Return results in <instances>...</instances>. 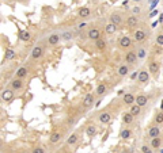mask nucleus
<instances>
[{
  "mask_svg": "<svg viewBox=\"0 0 163 153\" xmlns=\"http://www.w3.org/2000/svg\"><path fill=\"white\" fill-rule=\"evenodd\" d=\"M15 98V94H14V91L11 88H7V90H3L1 91V94H0V99L6 102V103H8L11 100Z\"/></svg>",
  "mask_w": 163,
  "mask_h": 153,
  "instance_id": "nucleus-1",
  "label": "nucleus"
},
{
  "mask_svg": "<svg viewBox=\"0 0 163 153\" xmlns=\"http://www.w3.org/2000/svg\"><path fill=\"white\" fill-rule=\"evenodd\" d=\"M25 87V83H23V79H18L15 77L11 83H10V88L12 91H21Z\"/></svg>",
  "mask_w": 163,
  "mask_h": 153,
  "instance_id": "nucleus-2",
  "label": "nucleus"
},
{
  "mask_svg": "<svg viewBox=\"0 0 163 153\" xmlns=\"http://www.w3.org/2000/svg\"><path fill=\"white\" fill-rule=\"evenodd\" d=\"M42 56H44V48H42L41 45L34 46L33 50H31V58L33 60H40Z\"/></svg>",
  "mask_w": 163,
  "mask_h": 153,
  "instance_id": "nucleus-3",
  "label": "nucleus"
},
{
  "mask_svg": "<svg viewBox=\"0 0 163 153\" xmlns=\"http://www.w3.org/2000/svg\"><path fill=\"white\" fill-rule=\"evenodd\" d=\"M94 102H95V96L93 94H87L86 95V98L83 99V107L84 108H90L94 106Z\"/></svg>",
  "mask_w": 163,
  "mask_h": 153,
  "instance_id": "nucleus-4",
  "label": "nucleus"
},
{
  "mask_svg": "<svg viewBox=\"0 0 163 153\" xmlns=\"http://www.w3.org/2000/svg\"><path fill=\"white\" fill-rule=\"evenodd\" d=\"M98 121L101 122L102 125H107V123H110V122H111L110 113H107V111H103V113H101V114H99V117H98Z\"/></svg>",
  "mask_w": 163,
  "mask_h": 153,
  "instance_id": "nucleus-5",
  "label": "nucleus"
},
{
  "mask_svg": "<svg viewBox=\"0 0 163 153\" xmlns=\"http://www.w3.org/2000/svg\"><path fill=\"white\" fill-rule=\"evenodd\" d=\"M131 45H132V39H131L129 37H122V38H120L118 46L121 49H129Z\"/></svg>",
  "mask_w": 163,
  "mask_h": 153,
  "instance_id": "nucleus-6",
  "label": "nucleus"
},
{
  "mask_svg": "<svg viewBox=\"0 0 163 153\" xmlns=\"http://www.w3.org/2000/svg\"><path fill=\"white\" fill-rule=\"evenodd\" d=\"M137 24H139V19H137L136 15H131V16L127 18V26L129 29H136Z\"/></svg>",
  "mask_w": 163,
  "mask_h": 153,
  "instance_id": "nucleus-7",
  "label": "nucleus"
},
{
  "mask_svg": "<svg viewBox=\"0 0 163 153\" xmlns=\"http://www.w3.org/2000/svg\"><path fill=\"white\" fill-rule=\"evenodd\" d=\"M61 138H63L61 133H58V131H53L52 134H50V137H49V142H50L52 145H56V144H58V142L61 141Z\"/></svg>",
  "mask_w": 163,
  "mask_h": 153,
  "instance_id": "nucleus-8",
  "label": "nucleus"
},
{
  "mask_svg": "<svg viewBox=\"0 0 163 153\" xmlns=\"http://www.w3.org/2000/svg\"><path fill=\"white\" fill-rule=\"evenodd\" d=\"M27 75H29V69H27V67L18 68L17 72H15V77H18V79H25V77H27Z\"/></svg>",
  "mask_w": 163,
  "mask_h": 153,
  "instance_id": "nucleus-9",
  "label": "nucleus"
},
{
  "mask_svg": "<svg viewBox=\"0 0 163 153\" xmlns=\"http://www.w3.org/2000/svg\"><path fill=\"white\" fill-rule=\"evenodd\" d=\"M125 61H127L129 65H132V64H136V61H137L136 52H128V53L125 54Z\"/></svg>",
  "mask_w": 163,
  "mask_h": 153,
  "instance_id": "nucleus-10",
  "label": "nucleus"
},
{
  "mask_svg": "<svg viewBox=\"0 0 163 153\" xmlns=\"http://www.w3.org/2000/svg\"><path fill=\"white\" fill-rule=\"evenodd\" d=\"M87 37L91 41H97L98 38H101V31L98 29H91V30L87 31Z\"/></svg>",
  "mask_w": 163,
  "mask_h": 153,
  "instance_id": "nucleus-11",
  "label": "nucleus"
},
{
  "mask_svg": "<svg viewBox=\"0 0 163 153\" xmlns=\"http://www.w3.org/2000/svg\"><path fill=\"white\" fill-rule=\"evenodd\" d=\"M18 37H19V39L23 41V42H29V41L31 39V33H29L27 30H19Z\"/></svg>",
  "mask_w": 163,
  "mask_h": 153,
  "instance_id": "nucleus-12",
  "label": "nucleus"
},
{
  "mask_svg": "<svg viewBox=\"0 0 163 153\" xmlns=\"http://www.w3.org/2000/svg\"><path fill=\"white\" fill-rule=\"evenodd\" d=\"M147 37V33L144 30H136V31L133 33V38L136 42H141V41H144Z\"/></svg>",
  "mask_w": 163,
  "mask_h": 153,
  "instance_id": "nucleus-13",
  "label": "nucleus"
},
{
  "mask_svg": "<svg viewBox=\"0 0 163 153\" xmlns=\"http://www.w3.org/2000/svg\"><path fill=\"white\" fill-rule=\"evenodd\" d=\"M135 102H136L140 107H144L147 104V102H148V98H147L146 95H137V96H135Z\"/></svg>",
  "mask_w": 163,
  "mask_h": 153,
  "instance_id": "nucleus-14",
  "label": "nucleus"
},
{
  "mask_svg": "<svg viewBox=\"0 0 163 153\" xmlns=\"http://www.w3.org/2000/svg\"><path fill=\"white\" fill-rule=\"evenodd\" d=\"M150 145H151V148L156 149V150H158L160 146H162V140L159 138V135H158V137H152V138H151Z\"/></svg>",
  "mask_w": 163,
  "mask_h": 153,
  "instance_id": "nucleus-15",
  "label": "nucleus"
},
{
  "mask_svg": "<svg viewBox=\"0 0 163 153\" xmlns=\"http://www.w3.org/2000/svg\"><path fill=\"white\" fill-rule=\"evenodd\" d=\"M137 80L140 81V83H148V80H150V73L147 72V71H141V72H139V75H137Z\"/></svg>",
  "mask_w": 163,
  "mask_h": 153,
  "instance_id": "nucleus-16",
  "label": "nucleus"
},
{
  "mask_svg": "<svg viewBox=\"0 0 163 153\" xmlns=\"http://www.w3.org/2000/svg\"><path fill=\"white\" fill-rule=\"evenodd\" d=\"M110 22H111V23H114V24H117V26H118V24H121V23H122L124 20H122V16H121L120 14L113 12V14L110 15Z\"/></svg>",
  "mask_w": 163,
  "mask_h": 153,
  "instance_id": "nucleus-17",
  "label": "nucleus"
},
{
  "mask_svg": "<svg viewBox=\"0 0 163 153\" xmlns=\"http://www.w3.org/2000/svg\"><path fill=\"white\" fill-rule=\"evenodd\" d=\"M97 126L95 125H88L87 127H86V134L90 137V138H93V137H95L97 135Z\"/></svg>",
  "mask_w": 163,
  "mask_h": 153,
  "instance_id": "nucleus-18",
  "label": "nucleus"
},
{
  "mask_svg": "<svg viewBox=\"0 0 163 153\" xmlns=\"http://www.w3.org/2000/svg\"><path fill=\"white\" fill-rule=\"evenodd\" d=\"M15 56H17V52L14 49H11V48H8V49H6V53H4V60L6 61H11V60L15 58Z\"/></svg>",
  "mask_w": 163,
  "mask_h": 153,
  "instance_id": "nucleus-19",
  "label": "nucleus"
},
{
  "mask_svg": "<svg viewBox=\"0 0 163 153\" xmlns=\"http://www.w3.org/2000/svg\"><path fill=\"white\" fill-rule=\"evenodd\" d=\"M129 113L132 114L133 117H137V115H140V113H141V107L137 103L136 104L132 103L131 104V108H129Z\"/></svg>",
  "mask_w": 163,
  "mask_h": 153,
  "instance_id": "nucleus-20",
  "label": "nucleus"
},
{
  "mask_svg": "<svg viewBox=\"0 0 163 153\" xmlns=\"http://www.w3.org/2000/svg\"><path fill=\"white\" fill-rule=\"evenodd\" d=\"M118 76L121 77H125V76H128V73H129V65H125V64H122V65H120L118 67Z\"/></svg>",
  "mask_w": 163,
  "mask_h": 153,
  "instance_id": "nucleus-21",
  "label": "nucleus"
},
{
  "mask_svg": "<svg viewBox=\"0 0 163 153\" xmlns=\"http://www.w3.org/2000/svg\"><path fill=\"white\" fill-rule=\"evenodd\" d=\"M117 31V24H114V23H107L105 27V33L107 34V35H111V34H114V33Z\"/></svg>",
  "mask_w": 163,
  "mask_h": 153,
  "instance_id": "nucleus-22",
  "label": "nucleus"
},
{
  "mask_svg": "<svg viewBox=\"0 0 163 153\" xmlns=\"http://www.w3.org/2000/svg\"><path fill=\"white\" fill-rule=\"evenodd\" d=\"M133 121H135V117H133L129 111L122 114V122L125 123V125H131V123H133Z\"/></svg>",
  "mask_w": 163,
  "mask_h": 153,
  "instance_id": "nucleus-23",
  "label": "nucleus"
},
{
  "mask_svg": "<svg viewBox=\"0 0 163 153\" xmlns=\"http://www.w3.org/2000/svg\"><path fill=\"white\" fill-rule=\"evenodd\" d=\"M48 44L52 46H56L57 44H60V35H58V34H52V35H49Z\"/></svg>",
  "mask_w": 163,
  "mask_h": 153,
  "instance_id": "nucleus-24",
  "label": "nucleus"
},
{
  "mask_svg": "<svg viewBox=\"0 0 163 153\" xmlns=\"http://www.w3.org/2000/svg\"><path fill=\"white\" fill-rule=\"evenodd\" d=\"M159 134H160V129H159V126H151L150 129H148V137H150V138H152V137H158Z\"/></svg>",
  "mask_w": 163,
  "mask_h": 153,
  "instance_id": "nucleus-25",
  "label": "nucleus"
},
{
  "mask_svg": "<svg viewBox=\"0 0 163 153\" xmlns=\"http://www.w3.org/2000/svg\"><path fill=\"white\" fill-rule=\"evenodd\" d=\"M150 72L154 75V76L158 77L159 75V64L158 63H155V61H151L150 63Z\"/></svg>",
  "mask_w": 163,
  "mask_h": 153,
  "instance_id": "nucleus-26",
  "label": "nucleus"
},
{
  "mask_svg": "<svg viewBox=\"0 0 163 153\" xmlns=\"http://www.w3.org/2000/svg\"><path fill=\"white\" fill-rule=\"evenodd\" d=\"M90 14H91V10L88 8V7H82L78 11V15H79L80 18H87V16H90Z\"/></svg>",
  "mask_w": 163,
  "mask_h": 153,
  "instance_id": "nucleus-27",
  "label": "nucleus"
},
{
  "mask_svg": "<svg viewBox=\"0 0 163 153\" xmlns=\"http://www.w3.org/2000/svg\"><path fill=\"white\" fill-rule=\"evenodd\" d=\"M122 100H124V103L125 104H129V106H131L132 103H135V95L133 94H125L122 96Z\"/></svg>",
  "mask_w": 163,
  "mask_h": 153,
  "instance_id": "nucleus-28",
  "label": "nucleus"
},
{
  "mask_svg": "<svg viewBox=\"0 0 163 153\" xmlns=\"http://www.w3.org/2000/svg\"><path fill=\"white\" fill-rule=\"evenodd\" d=\"M78 141H79V135L76 134V133H74V134H71L69 137L67 138V144L72 146V145H76V142H78Z\"/></svg>",
  "mask_w": 163,
  "mask_h": 153,
  "instance_id": "nucleus-29",
  "label": "nucleus"
},
{
  "mask_svg": "<svg viewBox=\"0 0 163 153\" xmlns=\"http://www.w3.org/2000/svg\"><path fill=\"white\" fill-rule=\"evenodd\" d=\"M95 46H97L98 49L101 50V52H103V50L106 49V46H107V44H106L105 39H101V38H98L97 41H95Z\"/></svg>",
  "mask_w": 163,
  "mask_h": 153,
  "instance_id": "nucleus-30",
  "label": "nucleus"
},
{
  "mask_svg": "<svg viewBox=\"0 0 163 153\" xmlns=\"http://www.w3.org/2000/svg\"><path fill=\"white\" fill-rule=\"evenodd\" d=\"M136 56H137V60H144L147 56V50L144 48H140V49L136 52Z\"/></svg>",
  "mask_w": 163,
  "mask_h": 153,
  "instance_id": "nucleus-31",
  "label": "nucleus"
},
{
  "mask_svg": "<svg viewBox=\"0 0 163 153\" xmlns=\"http://www.w3.org/2000/svg\"><path fill=\"white\" fill-rule=\"evenodd\" d=\"M106 86L105 84H99V86L97 87V91H95V92H97V95H99V96H102V95H105L106 94Z\"/></svg>",
  "mask_w": 163,
  "mask_h": 153,
  "instance_id": "nucleus-32",
  "label": "nucleus"
},
{
  "mask_svg": "<svg viewBox=\"0 0 163 153\" xmlns=\"http://www.w3.org/2000/svg\"><path fill=\"white\" fill-rule=\"evenodd\" d=\"M60 38H63L64 41H71L72 38H74V33H72V31H64Z\"/></svg>",
  "mask_w": 163,
  "mask_h": 153,
  "instance_id": "nucleus-33",
  "label": "nucleus"
},
{
  "mask_svg": "<svg viewBox=\"0 0 163 153\" xmlns=\"http://www.w3.org/2000/svg\"><path fill=\"white\" fill-rule=\"evenodd\" d=\"M120 137H121L122 140H128L129 137H131V130H129V129H124V130H121Z\"/></svg>",
  "mask_w": 163,
  "mask_h": 153,
  "instance_id": "nucleus-34",
  "label": "nucleus"
},
{
  "mask_svg": "<svg viewBox=\"0 0 163 153\" xmlns=\"http://www.w3.org/2000/svg\"><path fill=\"white\" fill-rule=\"evenodd\" d=\"M155 123L156 125H162L163 123V111L160 110V113L156 114V117H155Z\"/></svg>",
  "mask_w": 163,
  "mask_h": 153,
  "instance_id": "nucleus-35",
  "label": "nucleus"
},
{
  "mask_svg": "<svg viewBox=\"0 0 163 153\" xmlns=\"http://www.w3.org/2000/svg\"><path fill=\"white\" fill-rule=\"evenodd\" d=\"M156 44H158V45H160V46H163V33L156 35Z\"/></svg>",
  "mask_w": 163,
  "mask_h": 153,
  "instance_id": "nucleus-36",
  "label": "nucleus"
},
{
  "mask_svg": "<svg viewBox=\"0 0 163 153\" xmlns=\"http://www.w3.org/2000/svg\"><path fill=\"white\" fill-rule=\"evenodd\" d=\"M140 11H141V8H140V7H137V5L132 8V14H133V15H139V14H140Z\"/></svg>",
  "mask_w": 163,
  "mask_h": 153,
  "instance_id": "nucleus-37",
  "label": "nucleus"
},
{
  "mask_svg": "<svg viewBox=\"0 0 163 153\" xmlns=\"http://www.w3.org/2000/svg\"><path fill=\"white\" fill-rule=\"evenodd\" d=\"M159 14V10L158 8H154V10H151V14H150V18H154V16H156Z\"/></svg>",
  "mask_w": 163,
  "mask_h": 153,
  "instance_id": "nucleus-38",
  "label": "nucleus"
},
{
  "mask_svg": "<svg viewBox=\"0 0 163 153\" xmlns=\"http://www.w3.org/2000/svg\"><path fill=\"white\" fill-rule=\"evenodd\" d=\"M141 152L151 153V148H150V146H147V145H143V146H141Z\"/></svg>",
  "mask_w": 163,
  "mask_h": 153,
  "instance_id": "nucleus-39",
  "label": "nucleus"
},
{
  "mask_svg": "<svg viewBox=\"0 0 163 153\" xmlns=\"http://www.w3.org/2000/svg\"><path fill=\"white\" fill-rule=\"evenodd\" d=\"M34 152H35V153H44L45 150H44L42 148H35V149H34Z\"/></svg>",
  "mask_w": 163,
  "mask_h": 153,
  "instance_id": "nucleus-40",
  "label": "nucleus"
},
{
  "mask_svg": "<svg viewBox=\"0 0 163 153\" xmlns=\"http://www.w3.org/2000/svg\"><path fill=\"white\" fill-rule=\"evenodd\" d=\"M137 75H139V72H137V71H136V72H133L132 75H131V79H132V80H135V79L137 77Z\"/></svg>",
  "mask_w": 163,
  "mask_h": 153,
  "instance_id": "nucleus-41",
  "label": "nucleus"
},
{
  "mask_svg": "<svg viewBox=\"0 0 163 153\" xmlns=\"http://www.w3.org/2000/svg\"><path fill=\"white\" fill-rule=\"evenodd\" d=\"M158 23H163V14H160L159 15V18H158V20H156Z\"/></svg>",
  "mask_w": 163,
  "mask_h": 153,
  "instance_id": "nucleus-42",
  "label": "nucleus"
},
{
  "mask_svg": "<svg viewBox=\"0 0 163 153\" xmlns=\"http://www.w3.org/2000/svg\"><path fill=\"white\" fill-rule=\"evenodd\" d=\"M84 26H86V22H83V23H79V24H78V29H83Z\"/></svg>",
  "mask_w": 163,
  "mask_h": 153,
  "instance_id": "nucleus-43",
  "label": "nucleus"
},
{
  "mask_svg": "<svg viewBox=\"0 0 163 153\" xmlns=\"http://www.w3.org/2000/svg\"><path fill=\"white\" fill-rule=\"evenodd\" d=\"M101 102H102V100H98L97 103H95V106H97V107H99V104H101Z\"/></svg>",
  "mask_w": 163,
  "mask_h": 153,
  "instance_id": "nucleus-44",
  "label": "nucleus"
},
{
  "mask_svg": "<svg viewBox=\"0 0 163 153\" xmlns=\"http://www.w3.org/2000/svg\"><path fill=\"white\" fill-rule=\"evenodd\" d=\"M3 148V141H0V149Z\"/></svg>",
  "mask_w": 163,
  "mask_h": 153,
  "instance_id": "nucleus-45",
  "label": "nucleus"
},
{
  "mask_svg": "<svg viewBox=\"0 0 163 153\" xmlns=\"http://www.w3.org/2000/svg\"><path fill=\"white\" fill-rule=\"evenodd\" d=\"M160 110L163 111V100H162V104H160Z\"/></svg>",
  "mask_w": 163,
  "mask_h": 153,
  "instance_id": "nucleus-46",
  "label": "nucleus"
},
{
  "mask_svg": "<svg viewBox=\"0 0 163 153\" xmlns=\"http://www.w3.org/2000/svg\"><path fill=\"white\" fill-rule=\"evenodd\" d=\"M158 150H159V152H160V153H163V149H160V148H159Z\"/></svg>",
  "mask_w": 163,
  "mask_h": 153,
  "instance_id": "nucleus-47",
  "label": "nucleus"
},
{
  "mask_svg": "<svg viewBox=\"0 0 163 153\" xmlns=\"http://www.w3.org/2000/svg\"><path fill=\"white\" fill-rule=\"evenodd\" d=\"M133 1H140V0H133Z\"/></svg>",
  "mask_w": 163,
  "mask_h": 153,
  "instance_id": "nucleus-48",
  "label": "nucleus"
},
{
  "mask_svg": "<svg viewBox=\"0 0 163 153\" xmlns=\"http://www.w3.org/2000/svg\"><path fill=\"white\" fill-rule=\"evenodd\" d=\"M111 1H117V0H111Z\"/></svg>",
  "mask_w": 163,
  "mask_h": 153,
  "instance_id": "nucleus-49",
  "label": "nucleus"
},
{
  "mask_svg": "<svg viewBox=\"0 0 163 153\" xmlns=\"http://www.w3.org/2000/svg\"><path fill=\"white\" fill-rule=\"evenodd\" d=\"M162 33H163V26H162Z\"/></svg>",
  "mask_w": 163,
  "mask_h": 153,
  "instance_id": "nucleus-50",
  "label": "nucleus"
}]
</instances>
